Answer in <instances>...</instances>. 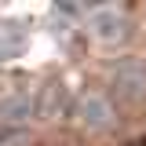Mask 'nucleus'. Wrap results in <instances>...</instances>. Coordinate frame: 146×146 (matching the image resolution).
I'll return each mask as SVG.
<instances>
[{
    "label": "nucleus",
    "instance_id": "5",
    "mask_svg": "<svg viewBox=\"0 0 146 146\" xmlns=\"http://www.w3.org/2000/svg\"><path fill=\"white\" fill-rule=\"evenodd\" d=\"M62 99H66V88L62 84H51V88H44V113H51V117H58L62 113Z\"/></svg>",
    "mask_w": 146,
    "mask_h": 146
},
{
    "label": "nucleus",
    "instance_id": "2",
    "mask_svg": "<svg viewBox=\"0 0 146 146\" xmlns=\"http://www.w3.org/2000/svg\"><path fill=\"white\" fill-rule=\"evenodd\" d=\"M29 121H33V91L7 88L0 95V128L4 131H22Z\"/></svg>",
    "mask_w": 146,
    "mask_h": 146
},
{
    "label": "nucleus",
    "instance_id": "4",
    "mask_svg": "<svg viewBox=\"0 0 146 146\" xmlns=\"http://www.w3.org/2000/svg\"><path fill=\"white\" fill-rule=\"evenodd\" d=\"M91 33L99 36V40H121V36H124V18L117 15L113 7L95 11V15H91Z\"/></svg>",
    "mask_w": 146,
    "mask_h": 146
},
{
    "label": "nucleus",
    "instance_id": "3",
    "mask_svg": "<svg viewBox=\"0 0 146 146\" xmlns=\"http://www.w3.org/2000/svg\"><path fill=\"white\" fill-rule=\"evenodd\" d=\"M77 117H80V124L88 128V131H106L113 128V102H110L102 91H88V95H80V102H77Z\"/></svg>",
    "mask_w": 146,
    "mask_h": 146
},
{
    "label": "nucleus",
    "instance_id": "1",
    "mask_svg": "<svg viewBox=\"0 0 146 146\" xmlns=\"http://www.w3.org/2000/svg\"><path fill=\"white\" fill-rule=\"evenodd\" d=\"M113 95L121 102H143L146 99V62L143 58H121L110 73Z\"/></svg>",
    "mask_w": 146,
    "mask_h": 146
}]
</instances>
